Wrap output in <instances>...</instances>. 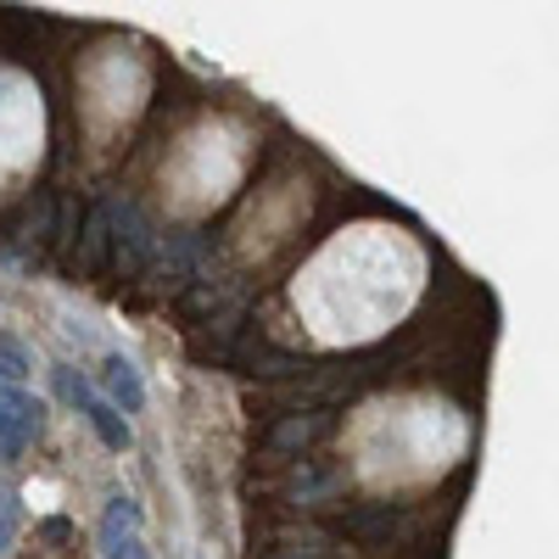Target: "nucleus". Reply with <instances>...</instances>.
I'll list each match as a JSON object with an SVG mask.
<instances>
[{"mask_svg":"<svg viewBox=\"0 0 559 559\" xmlns=\"http://www.w3.org/2000/svg\"><path fill=\"white\" fill-rule=\"evenodd\" d=\"M134 526H140V509H134L129 498H112V509H107V521H102L107 543H118V532H134Z\"/></svg>","mask_w":559,"mask_h":559,"instance_id":"obj_8","label":"nucleus"},{"mask_svg":"<svg viewBox=\"0 0 559 559\" xmlns=\"http://www.w3.org/2000/svg\"><path fill=\"white\" fill-rule=\"evenodd\" d=\"M39 403L28 392H0V464L23 459V448L39 437Z\"/></svg>","mask_w":559,"mask_h":559,"instance_id":"obj_1","label":"nucleus"},{"mask_svg":"<svg viewBox=\"0 0 559 559\" xmlns=\"http://www.w3.org/2000/svg\"><path fill=\"white\" fill-rule=\"evenodd\" d=\"M236 364H247L252 376H302V369H308V364H297V358H286V353H274V347L258 342V336H241Z\"/></svg>","mask_w":559,"mask_h":559,"instance_id":"obj_4","label":"nucleus"},{"mask_svg":"<svg viewBox=\"0 0 559 559\" xmlns=\"http://www.w3.org/2000/svg\"><path fill=\"white\" fill-rule=\"evenodd\" d=\"M12 532H17V498H12L7 481H0V554L12 548Z\"/></svg>","mask_w":559,"mask_h":559,"instance_id":"obj_9","label":"nucleus"},{"mask_svg":"<svg viewBox=\"0 0 559 559\" xmlns=\"http://www.w3.org/2000/svg\"><path fill=\"white\" fill-rule=\"evenodd\" d=\"M28 376V358H23V347L12 342V336H0V386H12L17 392V381Z\"/></svg>","mask_w":559,"mask_h":559,"instance_id":"obj_7","label":"nucleus"},{"mask_svg":"<svg viewBox=\"0 0 559 559\" xmlns=\"http://www.w3.org/2000/svg\"><path fill=\"white\" fill-rule=\"evenodd\" d=\"M112 559H152V554H146V543H140V537L129 532V537H118V543H112Z\"/></svg>","mask_w":559,"mask_h":559,"instance_id":"obj_10","label":"nucleus"},{"mask_svg":"<svg viewBox=\"0 0 559 559\" xmlns=\"http://www.w3.org/2000/svg\"><path fill=\"white\" fill-rule=\"evenodd\" d=\"M62 386H68V397H73V403H79V408L90 414V426H96V431H102V442H107V448H118V453H123V448L134 442V437H129V419H123V414H118L112 403H102V397H96V392H90L84 381H73V376H68V369H62Z\"/></svg>","mask_w":559,"mask_h":559,"instance_id":"obj_2","label":"nucleus"},{"mask_svg":"<svg viewBox=\"0 0 559 559\" xmlns=\"http://www.w3.org/2000/svg\"><path fill=\"white\" fill-rule=\"evenodd\" d=\"M107 392L112 403H123V414H134L140 403H146V386H140V369L129 358H107Z\"/></svg>","mask_w":559,"mask_h":559,"instance_id":"obj_5","label":"nucleus"},{"mask_svg":"<svg viewBox=\"0 0 559 559\" xmlns=\"http://www.w3.org/2000/svg\"><path fill=\"white\" fill-rule=\"evenodd\" d=\"M107 258V207L90 213V229H84V269H102Z\"/></svg>","mask_w":559,"mask_h":559,"instance_id":"obj_6","label":"nucleus"},{"mask_svg":"<svg viewBox=\"0 0 559 559\" xmlns=\"http://www.w3.org/2000/svg\"><path fill=\"white\" fill-rule=\"evenodd\" d=\"M324 426H331V414H324V408H308V414L280 419V426L269 431V453H297V448H308Z\"/></svg>","mask_w":559,"mask_h":559,"instance_id":"obj_3","label":"nucleus"}]
</instances>
